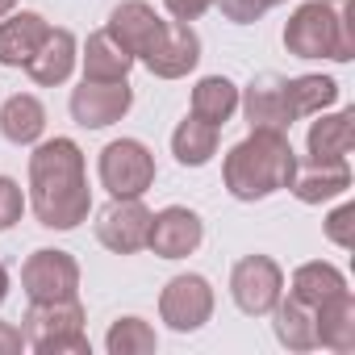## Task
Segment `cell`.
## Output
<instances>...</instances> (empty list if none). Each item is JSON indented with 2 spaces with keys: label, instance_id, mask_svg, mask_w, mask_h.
<instances>
[{
  "label": "cell",
  "instance_id": "1",
  "mask_svg": "<svg viewBox=\"0 0 355 355\" xmlns=\"http://www.w3.org/2000/svg\"><path fill=\"white\" fill-rule=\"evenodd\" d=\"M30 209L42 230H76L92 214L88 159L76 138L34 142L30 155Z\"/></svg>",
  "mask_w": 355,
  "mask_h": 355
},
{
  "label": "cell",
  "instance_id": "2",
  "mask_svg": "<svg viewBox=\"0 0 355 355\" xmlns=\"http://www.w3.org/2000/svg\"><path fill=\"white\" fill-rule=\"evenodd\" d=\"M297 171V150L288 134L280 130H251L243 142H234L222 159V184L234 201H268L276 193H288Z\"/></svg>",
  "mask_w": 355,
  "mask_h": 355
},
{
  "label": "cell",
  "instance_id": "3",
  "mask_svg": "<svg viewBox=\"0 0 355 355\" xmlns=\"http://www.w3.org/2000/svg\"><path fill=\"white\" fill-rule=\"evenodd\" d=\"M284 51L293 59H355V17L351 0H305L284 21Z\"/></svg>",
  "mask_w": 355,
  "mask_h": 355
},
{
  "label": "cell",
  "instance_id": "4",
  "mask_svg": "<svg viewBox=\"0 0 355 355\" xmlns=\"http://www.w3.org/2000/svg\"><path fill=\"white\" fill-rule=\"evenodd\" d=\"M26 347L38 355H88L92 343L84 334V305L80 297L67 301H30L21 318Z\"/></svg>",
  "mask_w": 355,
  "mask_h": 355
},
{
  "label": "cell",
  "instance_id": "5",
  "mask_svg": "<svg viewBox=\"0 0 355 355\" xmlns=\"http://www.w3.org/2000/svg\"><path fill=\"white\" fill-rule=\"evenodd\" d=\"M96 175L109 197H142L155 184V155L138 138H113L96 159Z\"/></svg>",
  "mask_w": 355,
  "mask_h": 355
},
{
  "label": "cell",
  "instance_id": "6",
  "mask_svg": "<svg viewBox=\"0 0 355 355\" xmlns=\"http://www.w3.org/2000/svg\"><path fill=\"white\" fill-rule=\"evenodd\" d=\"M284 297V268L272 255H243L230 268V301L247 318H268Z\"/></svg>",
  "mask_w": 355,
  "mask_h": 355
},
{
  "label": "cell",
  "instance_id": "7",
  "mask_svg": "<svg viewBox=\"0 0 355 355\" xmlns=\"http://www.w3.org/2000/svg\"><path fill=\"white\" fill-rule=\"evenodd\" d=\"M214 284L197 272H180V276H171L159 293V318L167 322V330L175 334H193L201 330L209 318H214Z\"/></svg>",
  "mask_w": 355,
  "mask_h": 355
},
{
  "label": "cell",
  "instance_id": "8",
  "mask_svg": "<svg viewBox=\"0 0 355 355\" xmlns=\"http://www.w3.org/2000/svg\"><path fill=\"white\" fill-rule=\"evenodd\" d=\"M21 288L30 301H67L80 297V263L71 251L59 247H38L21 263Z\"/></svg>",
  "mask_w": 355,
  "mask_h": 355
},
{
  "label": "cell",
  "instance_id": "9",
  "mask_svg": "<svg viewBox=\"0 0 355 355\" xmlns=\"http://www.w3.org/2000/svg\"><path fill=\"white\" fill-rule=\"evenodd\" d=\"M134 105V88L130 80H84L80 88H71V121L84 130H105L113 121H121Z\"/></svg>",
  "mask_w": 355,
  "mask_h": 355
},
{
  "label": "cell",
  "instance_id": "10",
  "mask_svg": "<svg viewBox=\"0 0 355 355\" xmlns=\"http://www.w3.org/2000/svg\"><path fill=\"white\" fill-rule=\"evenodd\" d=\"M146 230H150V209L142 205V197H113L96 214V243L113 255L146 251Z\"/></svg>",
  "mask_w": 355,
  "mask_h": 355
},
{
  "label": "cell",
  "instance_id": "11",
  "mask_svg": "<svg viewBox=\"0 0 355 355\" xmlns=\"http://www.w3.org/2000/svg\"><path fill=\"white\" fill-rule=\"evenodd\" d=\"M205 243V222L197 209L189 205H167L159 214H150V230H146V251L159 259H189L197 247Z\"/></svg>",
  "mask_w": 355,
  "mask_h": 355
},
{
  "label": "cell",
  "instance_id": "12",
  "mask_svg": "<svg viewBox=\"0 0 355 355\" xmlns=\"http://www.w3.org/2000/svg\"><path fill=\"white\" fill-rule=\"evenodd\" d=\"M239 109H243L251 130H280V134H288L293 121H297L293 105H288V76H276V71L255 76L247 88H239Z\"/></svg>",
  "mask_w": 355,
  "mask_h": 355
},
{
  "label": "cell",
  "instance_id": "13",
  "mask_svg": "<svg viewBox=\"0 0 355 355\" xmlns=\"http://www.w3.org/2000/svg\"><path fill=\"white\" fill-rule=\"evenodd\" d=\"M138 63H142L150 76H159V80H184V76L201 63V38H197V30L184 26V21H167L163 34L155 38V46H150Z\"/></svg>",
  "mask_w": 355,
  "mask_h": 355
},
{
  "label": "cell",
  "instance_id": "14",
  "mask_svg": "<svg viewBox=\"0 0 355 355\" xmlns=\"http://www.w3.org/2000/svg\"><path fill=\"white\" fill-rule=\"evenodd\" d=\"M351 189V163L347 159H297V171H293V184L288 193L301 201V205H322V201H334Z\"/></svg>",
  "mask_w": 355,
  "mask_h": 355
},
{
  "label": "cell",
  "instance_id": "15",
  "mask_svg": "<svg viewBox=\"0 0 355 355\" xmlns=\"http://www.w3.org/2000/svg\"><path fill=\"white\" fill-rule=\"evenodd\" d=\"M163 17L146 5V0H121V5L109 13V21H105V30L134 55V59H142L150 46H155V38L163 34Z\"/></svg>",
  "mask_w": 355,
  "mask_h": 355
},
{
  "label": "cell",
  "instance_id": "16",
  "mask_svg": "<svg viewBox=\"0 0 355 355\" xmlns=\"http://www.w3.org/2000/svg\"><path fill=\"white\" fill-rule=\"evenodd\" d=\"M76 63H80V42H76V34L51 26V34H46L42 46H38V55L26 63V76H30L38 88H59V84L71 80Z\"/></svg>",
  "mask_w": 355,
  "mask_h": 355
},
{
  "label": "cell",
  "instance_id": "17",
  "mask_svg": "<svg viewBox=\"0 0 355 355\" xmlns=\"http://www.w3.org/2000/svg\"><path fill=\"white\" fill-rule=\"evenodd\" d=\"M46 34H51V21L42 13L13 9L9 17H0V67H26L38 55Z\"/></svg>",
  "mask_w": 355,
  "mask_h": 355
},
{
  "label": "cell",
  "instance_id": "18",
  "mask_svg": "<svg viewBox=\"0 0 355 355\" xmlns=\"http://www.w3.org/2000/svg\"><path fill=\"white\" fill-rule=\"evenodd\" d=\"M0 134L13 146H34L46 134V105L34 92H13L0 105Z\"/></svg>",
  "mask_w": 355,
  "mask_h": 355
},
{
  "label": "cell",
  "instance_id": "19",
  "mask_svg": "<svg viewBox=\"0 0 355 355\" xmlns=\"http://www.w3.org/2000/svg\"><path fill=\"white\" fill-rule=\"evenodd\" d=\"M318 121H309L305 146L309 159H347L355 146V109H338V113H313Z\"/></svg>",
  "mask_w": 355,
  "mask_h": 355
},
{
  "label": "cell",
  "instance_id": "20",
  "mask_svg": "<svg viewBox=\"0 0 355 355\" xmlns=\"http://www.w3.org/2000/svg\"><path fill=\"white\" fill-rule=\"evenodd\" d=\"M80 63H84V80H130V67L138 63L105 26L88 34L84 51H80Z\"/></svg>",
  "mask_w": 355,
  "mask_h": 355
},
{
  "label": "cell",
  "instance_id": "21",
  "mask_svg": "<svg viewBox=\"0 0 355 355\" xmlns=\"http://www.w3.org/2000/svg\"><path fill=\"white\" fill-rule=\"evenodd\" d=\"M313 313H318V347L338 351V355L355 351V297H351V288L326 297Z\"/></svg>",
  "mask_w": 355,
  "mask_h": 355
},
{
  "label": "cell",
  "instance_id": "22",
  "mask_svg": "<svg viewBox=\"0 0 355 355\" xmlns=\"http://www.w3.org/2000/svg\"><path fill=\"white\" fill-rule=\"evenodd\" d=\"M272 330H276V343L288 347V351H313L318 347V313H313V305H305L297 297L276 301Z\"/></svg>",
  "mask_w": 355,
  "mask_h": 355
},
{
  "label": "cell",
  "instance_id": "23",
  "mask_svg": "<svg viewBox=\"0 0 355 355\" xmlns=\"http://www.w3.org/2000/svg\"><path fill=\"white\" fill-rule=\"evenodd\" d=\"M218 142H222V130L201 121V117H193V113L171 130V155H175L180 167H205L218 155Z\"/></svg>",
  "mask_w": 355,
  "mask_h": 355
},
{
  "label": "cell",
  "instance_id": "24",
  "mask_svg": "<svg viewBox=\"0 0 355 355\" xmlns=\"http://www.w3.org/2000/svg\"><path fill=\"white\" fill-rule=\"evenodd\" d=\"M234 113H239V84L234 80H226V76L197 80V88H193V117H201V121L222 130Z\"/></svg>",
  "mask_w": 355,
  "mask_h": 355
},
{
  "label": "cell",
  "instance_id": "25",
  "mask_svg": "<svg viewBox=\"0 0 355 355\" xmlns=\"http://www.w3.org/2000/svg\"><path fill=\"white\" fill-rule=\"evenodd\" d=\"M347 288V276L334 268V263H326V259H309V263H301L297 272H293V280H288V297H297V301H305V305H322L326 297H334V293H343Z\"/></svg>",
  "mask_w": 355,
  "mask_h": 355
},
{
  "label": "cell",
  "instance_id": "26",
  "mask_svg": "<svg viewBox=\"0 0 355 355\" xmlns=\"http://www.w3.org/2000/svg\"><path fill=\"white\" fill-rule=\"evenodd\" d=\"M334 101H338V80H330V76H293L288 80V105H293L297 121L330 109Z\"/></svg>",
  "mask_w": 355,
  "mask_h": 355
},
{
  "label": "cell",
  "instance_id": "27",
  "mask_svg": "<svg viewBox=\"0 0 355 355\" xmlns=\"http://www.w3.org/2000/svg\"><path fill=\"white\" fill-rule=\"evenodd\" d=\"M159 347V334H155V326L150 322H142V318H117L113 326H109V334H105V351L109 355H150Z\"/></svg>",
  "mask_w": 355,
  "mask_h": 355
},
{
  "label": "cell",
  "instance_id": "28",
  "mask_svg": "<svg viewBox=\"0 0 355 355\" xmlns=\"http://www.w3.org/2000/svg\"><path fill=\"white\" fill-rule=\"evenodd\" d=\"M21 214H26V193H21V184L13 180V175H0V234L13 230V226L21 222Z\"/></svg>",
  "mask_w": 355,
  "mask_h": 355
},
{
  "label": "cell",
  "instance_id": "29",
  "mask_svg": "<svg viewBox=\"0 0 355 355\" xmlns=\"http://www.w3.org/2000/svg\"><path fill=\"white\" fill-rule=\"evenodd\" d=\"M214 5L222 9L226 21H234V26H255L268 9H276V0H214Z\"/></svg>",
  "mask_w": 355,
  "mask_h": 355
},
{
  "label": "cell",
  "instance_id": "30",
  "mask_svg": "<svg viewBox=\"0 0 355 355\" xmlns=\"http://www.w3.org/2000/svg\"><path fill=\"white\" fill-rule=\"evenodd\" d=\"M351 222H355V205H338L330 218H326V239L334 243V247H343V251H351V243H355V234H351Z\"/></svg>",
  "mask_w": 355,
  "mask_h": 355
},
{
  "label": "cell",
  "instance_id": "31",
  "mask_svg": "<svg viewBox=\"0 0 355 355\" xmlns=\"http://www.w3.org/2000/svg\"><path fill=\"white\" fill-rule=\"evenodd\" d=\"M163 9L171 13V21L193 26V21H201V17L214 9V0H163Z\"/></svg>",
  "mask_w": 355,
  "mask_h": 355
},
{
  "label": "cell",
  "instance_id": "32",
  "mask_svg": "<svg viewBox=\"0 0 355 355\" xmlns=\"http://www.w3.org/2000/svg\"><path fill=\"white\" fill-rule=\"evenodd\" d=\"M26 347V334H21V326H13V322H0V355H13V351H21Z\"/></svg>",
  "mask_w": 355,
  "mask_h": 355
},
{
  "label": "cell",
  "instance_id": "33",
  "mask_svg": "<svg viewBox=\"0 0 355 355\" xmlns=\"http://www.w3.org/2000/svg\"><path fill=\"white\" fill-rule=\"evenodd\" d=\"M5 301H9V268L0 263V305H5Z\"/></svg>",
  "mask_w": 355,
  "mask_h": 355
},
{
  "label": "cell",
  "instance_id": "34",
  "mask_svg": "<svg viewBox=\"0 0 355 355\" xmlns=\"http://www.w3.org/2000/svg\"><path fill=\"white\" fill-rule=\"evenodd\" d=\"M13 9H17V0H0V17H9Z\"/></svg>",
  "mask_w": 355,
  "mask_h": 355
},
{
  "label": "cell",
  "instance_id": "35",
  "mask_svg": "<svg viewBox=\"0 0 355 355\" xmlns=\"http://www.w3.org/2000/svg\"><path fill=\"white\" fill-rule=\"evenodd\" d=\"M276 5H284V0H276Z\"/></svg>",
  "mask_w": 355,
  "mask_h": 355
}]
</instances>
